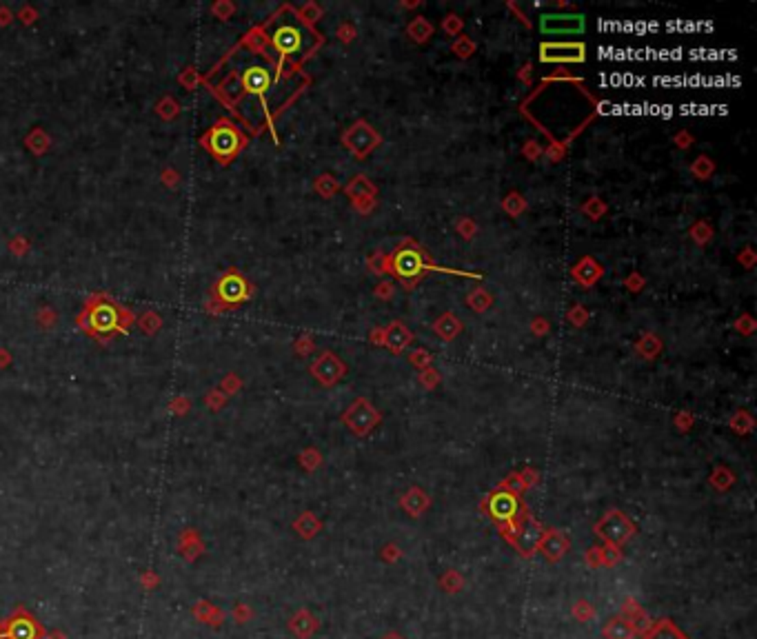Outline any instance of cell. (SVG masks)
Segmentation results:
<instances>
[{
  "instance_id": "6da1fadb",
  "label": "cell",
  "mask_w": 757,
  "mask_h": 639,
  "mask_svg": "<svg viewBox=\"0 0 757 639\" xmlns=\"http://www.w3.org/2000/svg\"><path fill=\"white\" fill-rule=\"evenodd\" d=\"M271 44L276 47V51L282 58L287 56H307L309 51L316 49V34L311 29H307L296 18V21H289V18H282L280 23H276V27L269 31Z\"/></svg>"
},
{
  "instance_id": "7a4b0ae2",
  "label": "cell",
  "mask_w": 757,
  "mask_h": 639,
  "mask_svg": "<svg viewBox=\"0 0 757 639\" xmlns=\"http://www.w3.org/2000/svg\"><path fill=\"white\" fill-rule=\"evenodd\" d=\"M131 317L129 311H125V309L118 307L114 300L109 298H94L89 300V304L85 309V315H83V322L87 320V331L89 333H96V335H107V333H114V331H125L127 324L123 317Z\"/></svg>"
},
{
  "instance_id": "3957f363",
  "label": "cell",
  "mask_w": 757,
  "mask_h": 639,
  "mask_svg": "<svg viewBox=\"0 0 757 639\" xmlns=\"http://www.w3.org/2000/svg\"><path fill=\"white\" fill-rule=\"evenodd\" d=\"M203 142H205V147L211 151L218 160L227 162V160H231L235 153H238L244 147V135L238 129H235L233 125H229L227 120H220L211 131L205 135Z\"/></svg>"
},
{
  "instance_id": "277c9868",
  "label": "cell",
  "mask_w": 757,
  "mask_h": 639,
  "mask_svg": "<svg viewBox=\"0 0 757 639\" xmlns=\"http://www.w3.org/2000/svg\"><path fill=\"white\" fill-rule=\"evenodd\" d=\"M595 533L611 546H622L635 535V526L622 510H608L595 524Z\"/></svg>"
},
{
  "instance_id": "5b68a950",
  "label": "cell",
  "mask_w": 757,
  "mask_h": 639,
  "mask_svg": "<svg viewBox=\"0 0 757 639\" xmlns=\"http://www.w3.org/2000/svg\"><path fill=\"white\" fill-rule=\"evenodd\" d=\"M42 628L36 619L25 613V610H16L14 617L0 622V639H40Z\"/></svg>"
},
{
  "instance_id": "8992f818",
  "label": "cell",
  "mask_w": 757,
  "mask_h": 639,
  "mask_svg": "<svg viewBox=\"0 0 757 639\" xmlns=\"http://www.w3.org/2000/svg\"><path fill=\"white\" fill-rule=\"evenodd\" d=\"M378 422H380V413L367 400H355L349 406V410L344 413V424L349 426L355 435H367Z\"/></svg>"
},
{
  "instance_id": "52a82bcc",
  "label": "cell",
  "mask_w": 757,
  "mask_h": 639,
  "mask_svg": "<svg viewBox=\"0 0 757 639\" xmlns=\"http://www.w3.org/2000/svg\"><path fill=\"white\" fill-rule=\"evenodd\" d=\"M216 296H218V300H220L222 304H240V302H244V300L251 296V291H249L247 280H244L240 273L229 271V273H224L220 280H218Z\"/></svg>"
},
{
  "instance_id": "ba28073f",
  "label": "cell",
  "mask_w": 757,
  "mask_h": 639,
  "mask_svg": "<svg viewBox=\"0 0 757 639\" xmlns=\"http://www.w3.org/2000/svg\"><path fill=\"white\" fill-rule=\"evenodd\" d=\"M587 47L582 42H544L540 44L542 62H585Z\"/></svg>"
},
{
  "instance_id": "9c48e42d",
  "label": "cell",
  "mask_w": 757,
  "mask_h": 639,
  "mask_svg": "<svg viewBox=\"0 0 757 639\" xmlns=\"http://www.w3.org/2000/svg\"><path fill=\"white\" fill-rule=\"evenodd\" d=\"M380 135L371 129L367 122H355L349 131L344 133V144L351 153H355L358 158H364L367 153H371L378 147Z\"/></svg>"
},
{
  "instance_id": "30bf717a",
  "label": "cell",
  "mask_w": 757,
  "mask_h": 639,
  "mask_svg": "<svg viewBox=\"0 0 757 639\" xmlns=\"http://www.w3.org/2000/svg\"><path fill=\"white\" fill-rule=\"evenodd\" d=\"M540 29L544 34H580L585 31V16L578 14H546L540 18Z\"/></svg>"
},
{
  "instance_id": "8fae6325",
  "label": "cell",
  "mask_w": 757,
  "mask_h": 639,
  "mask_svg": "<svg viewBox=\"0 0 757 639\" xmlns=\"http://www.w3.org/2000/svg\"><path fill=\"white\" fill-rule=\"evenodd\" d=\"M391 269L396 271L398 278L413 280L418 276H422V271L426 269V264H424V258H422L420 251H415V249H398L394 258H391Z\"/></svg>"
},
{
  "instance_id": "7c38bea8",
  "label": "cell",
  "mask_w": 757,
  "mask_h": 639,
  "mask_svg": "<svg viewBox=\"0 0 757 639\" xmlns=\"http://www.w3.org/2000/svg\"><path fill=\"white\" fill-rule=\"evenodd\" d=\"M542 537H544L542 524L528 517L526 522L513 533V544H515V549L522 553V555H531L537 549V546H540Z\"/></svg>"
},
{
  "instance_id": "4fadbf2b",
  "label": "cell",
  "mask_w": 757,
  "mask_h": 639,
  "mask_svg": "<svg viewBox=\"0 0 757 639\" xmlns=\"http://www.w3.org/2000/svg\"><path fill=\"white\" fill-rule=\"evenodd\" d=\"M311 373L322 382V384L329 387V384H335V382L344 376V364L337 360L333 353H324L313 362Z\"/></svg>"
},
{
  "instance_id": "5bb4252c",
  "label": "cell",
  "mask_w": 757,
  "mask_h": 639,
  "mask_svg": "<svg viewBox=\"0 0 757 639\" xmlns=\"http://www.w3.org/2000/svg\"><path fill=\"white\" fill-rule=\"evenodd\" d=\"M489 508H491V513H493V517L504 519V522H513L515 515L519 513V499L515 497V493L500 491L491 497Z\"/></svg>"
},
{
  "instance_id": "9a60e30c",
  "label": "cell",
  "mask_w": 757,
  "mask_h": 639,
  "mask_svg": "<svg viewBox=\"0 0 757 639\" xmlns=\"http://www.w3.org/2000/svg\"><path fill=\"white\" fill-rule=\"evenodd\" d=\"M271 82H273L271 71L262 65H253L249 69H244V74H242V87L247 89L249 94L260 96V98H264V94L269 91Z\"/></svg>"
},
{
  "instance_id": "2e32d148",
  "label": "cell",
  "mask_w": 757,
  "mask_h": 639,
  "mask_svg": "<svg viewBox=\"0 0 757 639\" xmlns=\"http://www.w3.org/2000/svg\"><path fill=\"white\" fill-rule=\"evenodd\" d=\"M537 549L542 551V555L546 560L558 562L562 555L569 551V540H567V535L560 533V531H549L542 537V542H540Z\"/></svg>"
},
{
  "instance_id": "e0dca14e",
  "label": "cell",
  "mask_w": 757,
  "mask_h": 639,
  "mask_svg": "<svg viewBox=\"0 0 757 639\" xmlns=\"http://www.w3.org/2000/svg\"><path fill=\"white\" fill-rule=\"evenodd\" d=\"M573 278H576L582 287H593L602 278V267L593 258H582L576 267H573Z\"/></svg>"
},
{
  "instance_id": "ac0fdd59",
  "label": "cell",
  "mask_w": 757,
  "mask_h": 639,
  "mask_svg": "<svg viewBox=\"0 0 757 639\" xmlns=\"http://www.w3.org/2000/svg\"><path fill=\"white\" fill-rule=\"evenodd\" d=\"M411 342H413L411 331H409V328H407L405 324H400V322L389 324V328L385 331V344H387L394 353L405 351Z\"/></svg>"
},
{
  "instance_id": "d6986e66",
  "label": "cell",
  "mask_w": 757,
  "mask_h": 639,
  "mask_svg": "<svg viewBox=\"0 0 757 639\" xmlns=\"http://www.w3.org/2000/svg\"><path fill=\"white\" fill-rule=\"evenodd\" d=\"M433 328H435V333L440 335L444 342H449V340H453V337H458V333L462 331V322H460V317H458V315H453V313H444V315H442L440 320H437L435 324H433Z\"/></svg>"
},
{
  "instance_id": "ffe728a7",
  "label": "cell",
  "mask_w": 757,
  "mask_h": 639,
  "mask_svg": "<svg viewBox=\"0 0 757 639\" xmlns=\"http://www.w3.org/2000/svg\"><path fill=\"white\" fill-rule=\"evenodd\" d=\"M644 639H689V637L684 635L673 622H669V619H662V622H658L649 633L644 635Z\"/></svg>"
},
{
  "instance_id": "44dd1931",
  "label": "cell",
  "mask_w": 757,
  "mask_h": 639,
  "mask_svg": "<svg viewBox=\"0 0 757 639\" xmlns=\"http://www.w3.org/2000/svg\"><path fill=\"white\" fill-rule=\"evenodd\" d=\"M346 194H349L353 200H364V198H373L376 196V187L373 182L367 180L364 176H355L349 185H346Z\"/></svg>"
},
{
  "instance_id": "7402d4cb",
  "label": "cell",
  "mask_w": 757,
  "mask_h": 639,
  "mask_svg": "<svg viewBox=\"0 0 757 639\" xmlns=\"http://www.w3.org/2000/svg\"><path fill=\"white\" fill-rule=\"evenodd\" d=\"M604 637L606 639H631L633 626L628 624L624 617H613V619H608V624L604 626Z\"/></svg>"
},
{
  "instance_id": "603a6c76",
  "label": "cell",
  "mask_w": 757,
  "mask_h": 639,
  "mask_svg": "<svg viewBox=\"0 0 757 639\" xmlns=\"http://www.w3.org/2000/svg\"><path fill=\"white\" fill-rule=\"evenodd\" d=\"M402 506H405V508H407L413 517H415V515H420L422 510L428 506V497H426V493H424V491H420V488H411V491H409L407 495L402 497Z\"/></svg>"
},
{
  "instance_id": "cb8c5ba5",
  "label": "cell",
  "mask_w": 757,
  "mask_h": 639,
  "mask_svg": "<svg viewBox=\"0 0 757 639\" xmlns=\"http://www.w3.org/2000/svg\"><path fill=\"white\" fill-rule=\"evenodd\" d=\"M407 34L411 36V40H415V42H426L428 38H431L433 27H431V23L426 21V18H415V21L407 27Z\"/></svg>"
},
{
  "instance_id": "d4e9b609",
  "label": "cell",
  "mask_w": 757,
  "mask_h": 639,
  "mask_svg": "<svg viewBox=\"0 0 757 639\" xmlns=\"http://www.w3.org/2000/svg\"><path fill=\"white\" fill-rule=\"evenodd\" d=\"M660 349H662V342H660L658 335L646 333L642 340L637 342V351H640L644 358H655V355L660 353Z\"/></svg>"
},
{
  "instance_id": "484cf974",
  "label": "cell",
  "mask_w": 757,
  "mask_h": 639,
  "mask_svg": "<svg viewBox=\"0 0 757 639\" xmlns=\"http://www.w3.org/2000/svg\"><path fill=\"white\" fill-rule=\"evenodd\" d=\"M469 307L473 309V311H487V309L491 307V302H493V298H491L485 289H476L471 291L469 298H467Z\"/></svg>"
},
{
  "instance_id": "4316f807",
  "label": "cell",
  "mask_w": 757,
  "mask_h": 639,
  "mask_svg": "<svg viewBox=\"0 0 757 639\" xmlns=\"http://www.w3.org/2000/svg\"><path fill=\"white\" fill-rule=\"evenodd\" d=\"M502 209H504V211H506L509 216L517 218V216L526 209V200H524L522 196H519V194H509V196L502 200Z\"/></svg>"
},
{
  "instance_id": "83f0119b",
  "label": "cell",
  "mask_w": 757,
  "mask_h": 639,
  "mask_svg": "<svg viewBox=\"0 0 757 639\" xmlns=\"http://www.w3.org/2000/svg\"><path fill=\"white\" fill-rule=\"evenodd\" d=\"M691 171L695 173V176H697L700 180H706V178L710 176V173L715 171V164H713V160H710V158H706V156H700V158H697L695 162H693Z\"/></svg>"
},
{
  "instance_id": "f1b7e54d",
  "label": "cell",
  "mask_w": 757,
  "mask_h": 639,
  "mask_svg": "<svg viewBox=\"0 0 757 639\" xmlns=\"http://www.w3.org/2000/svg\"><path fill=\"white\" fill-rule=\"evenodd\" d=\"M451 49H453L455 56H460V58H469L471 53L476 51V42H473V40L469 38V36H460V38L453 42V47H451Z\"/></svg>"
},
{
  "instance_id": "f546056e",
  "label": "cell",
  "mask_w": 757,
  "mask_h": 639,
  "mask_svg": "<svg viewBox=\"0 0 757 639\" xmlns=\"http://www.w3.org/2000/svg\"><path fill=\"white\" fill-rule=\"evenodd\" d=\"M316 189H318V194H322L324 198H331L337 191V180L333 176H320L316 182Z\"/></svg>"
},
{
  "instance_id": "4dcf8cb0",
  "label": "cell",
  "mask_w": 757,
  "mask_h": 639,
  "mask_svg": "<svg viewBox=\"0 0 757 639\" xmlns=\"http://www.w3.org/2000/svg\"><path fill=\"white\" fill-rule=\"evenodd\" d=\"M582 211H585L591 218V220H598V218H602V213L606 211V205L602 203V200H598V198H591L589 203L582 205Z\"/></svg>"
},
{
  "instance_id": "1f68e13d",
  "label": "cell",
  "mask_w": 757,
  "mask_h": 639,
  "mask_svg": "<svg viewBox=\"0 0 757 639\" xmlns=\"http://www.w3.org/2000/svg\"><path fill=\"white\" fill-rule=\"evenodd\" d=\"M691 235L697 244H706L710 238H713V229H710L706 222H697V224H693Z\"/></svg>"
},
{
  "instance_id": "d6a6232c",
  "label": "cell",
  "mask_w": 757,
  "mask_h": 639,
  "mask_svg": "<svg viewBox=\"0 0 757 639\" xmlns=\"http://www.w3.org/2000/svg\"><path fill=\"white\" fill-rule=\"evenodd\" d=\"M298 16H300V21H307V23H316L318 18L322 16V9L318 7V5H313V3H309V5H305L303 9H300V12H298Z\"/></svg>"
},
{
  "instance_id": "836d02e7",
  "label": "cell",
  "mask_w": 757,
  "mask_h": 639,
  "mask_svg": "<svg viewBox=\"0 0 757 639\" xmlns=\"http://www.w3.org/2000/svg\"><path fill=\"white\" fill-rule=\"evenodd\" d=\"M27 142H29V147H31L36 153H42L44 149H47V144H49L47 135H44L42 131H34V133L29 135V140H27Z\"/></svg>"
},
{
  "instance_id": "e575fe53",
  "label": "cell",
  "mask_w": 757,
  "mask_h": 639,
  "mask_svg": "<svg viewBox=\"0 0 757 639\" xmlns=\"http://www.w3.org/2000/svg\"><path fill=\"white\" fill-rule=\"evenodd\" d=\"M442 29L446 31V34H449V36H455V34H460L462 31V18L460 16H446L444 18V23H442Z\"/></svg>"
},
{
  "instance_id": "d590c367",
  "label": "cell",
  "mask_w": 757,
  "mask_h": 639,
  "mask_svg": "<svg viewBox=\"0 0 757 639\" xmlns=\"http://www.w3.org/2000/svg\"><path fill=\"white\" fill-rule=\"evenodd\" d=\"M569 320H571V322L573 324H576V326H585L587 324V320H589V313H587V309L585 307H573L571 309V311H569Z\"/></svg>"
},
{
  "instance_id": "8d00e7d4",
  "label": "cell",
  "mask_w": 757,
  "mask_h": 639,
  "mask_svg": "<svg viewBox=\"0 0 757 639\" xmlns=\"http://www.w3.org/2000/svg\"><path fill=\"white\" fill-rule=\"evenodd\" d=\"M140 324H142V328H144V331H147V333H156V328L162 324V320H160L156 313H147V315H142V317H140Z\"/></svg>"
},
{
  "instance_id": "74e56055",
  "label": "cell",
  "mask_w": 757,
  "mask_h": 639,
  "mask_svg": "<svg viewBox=\"0 0 757 639\" xmlns=\"http://www.w3.org/2000/svg\"><path fill=\"white\" fill-rule=\"evenodd\" d=\"M369 267H371L373 271H376V273H385V269H387V258H385V253H376V255H373V258L369 260Z\"/></svg>"
},
{
  "instance_id": "f35d334b",
  "label": "cell",
  "mask_w": 757,
  "mask_h": 639,
  "mask_svg": "<svg viewBox=\"0 0 757 639\" xmlns=\"http://www.w3.org/2000/svg\"><path fill=\"white\" fill-rule=\"evenodd\" d=\"M311 522H316V519L311 517V513H305V515H303V519H300V522H298L296 526L300 528V531H303V535H313V533H316V528H311Z\"/></svg>"
},
{
  "instance_id": "ab89813d",
  "label": "cell",
  "mask_w": 757,
  "mask_h": 639,
  "mask_svg": "<svg viewBox=\"0 0 757 639\" xmlns=\"http://www.w3.org/2000/svg\"><path fill=\"white\" fill-rule=\"evenodd\" d=\"M411 362H413V364H420V367H424V364L431 362V355H428L424 349H418V351H413V353H411Z\"/></svg>"
},
{
  "instance_id": "60d3db41",
  "label": "cell",
  "mask_w": 757,
  "mask_h": 639,
  "mask_svg": "<svg viewBox=\"0 0 757 639\" xmlns=\"http://www.w3.org/2000/svg\"><path fill=\"white\" fill-rule=\"evenodd\" d=\"M458 229H460V233L464 235V238H471V235L476 233L478 226L473 224L471 220H460V222H458Z\"/></svg>"
},
{
  "instance_id": "b9f144b4",
  "label": "cell",
  "mask_w": 757,
  "mask_h": 639,
  "mask_svg": "<svg viewBox=\"0 0 757 639\" xmlns=\"http://www.w3.org/2000/svg\"><path fill=\"white\" fill-rule=\"evenodd\" d=\"M373 207H376V200H373V198H364V200H355V209H358V211H362V213H367V211H371V209Z\"/></svg>"
},
{
  "instance_id": "7bdbcfd3",
  "label": "cell",
  "mask_w": 757,
  "mask_h": 639,
  "mask_svg": "<svg viewBox=\"0 0 757 639\" xmlns=\"http://www.w3.org/2000/svg\"><path fill=\"white\" fill-rule=\"evenodd\" d=\"M573 615H576V617H580V619H587V617H591V608H589V604H587V601H578V606H576V610H573Z\"/></svg>"
},
{
  "instance_id": "ee69618b",
  "label": "cell",
  "mask_w": 757,
  "mask_h": 639,
  "mask_svg": "<svg viewBox=\"0 0 757 639\" xmlns=\"http://www.w3.org/2000/svg\"><path fill=\"white\" fill-rule=\"evenodd\" d=\"M420 380L424 382L426 387H433V384H437V382H440V378H437L435 371H424V373H420Z\"/></svg>"
},
{
  "instance_id": "f6af8a7d",
  "label": "cell",
  "mask_w": 757,
  "mask_h": 639,
  "mask_svg": "<svg viewBox=\"0 0 757 639\" xmlns=\"http://www.w3.org/2000/svg\"><path fill=\"white\" fill-rule=\"evenodd\" d=\"M522 151H524V156H526L528 160H535V158H537V153H540V147H537V144L531 140V142H526V147H524Z\"/></svg>"
},
{
  "instance_id": "bcb514c9",
  "label": "cell",
  "mask_w": 757,
  "mask_h": 639,
  "mask_svg": "<svg viewBox=\"0 0 757 639\" xmlns=\"http://www.w3.org/2000/svg\"><path fill=\"white\" fill-rule=\"evenodd\" d=\"M753 320H751V315H744L742 320H740V322H737V328H740V331L742 333H751L753 331Z\"/></svg>"
},
{
  "instance_id": "7dc6e473",
  "label": "cell",
  "mask_w": 757,
  "mask_h": 639,
  "mask_svg": "<svg viewBox=\"0 0 757 639\" xmlns=\"http://www.w3.org/2000/svg\"><path fill=\"white\" fill-rule=\"evenodd\" d=\"M337 34H340V38H342L344 42H349V40H353L355 29H353V27H349V25H342V27H340V31H337Z\"/></svg>"
},
{
  "instance_id": "c3c4849f",
  "label": "cell",
  "mask_w": 757,
  "mask_h": 639,
  "mask_svg": "<svg viewBox=\"0 0 757 639\" xmlns=\"http://www.w3.org/2000/svg\"><path fill=\"white\" fill-rule=\"evenodd\" d=\"M626 287L631 289V291H640L642 289V278L637 276V273H635V276H628L626 278Z\"/></svg>"
},
{
  "instance_id": "681fc988",
  "label": "cell",
  "mask_w": 757,
  "mask_h": 639,
  "mask_svg": "<svg viewBox=\"0 0 757 639\" xmlns=\"http://www.w3.org/2000/svg\"><path fill=\"white\" fill-rule=\"evenodd\" d=\"M675 142H678V147H680V149H689V147H691V142H693V138H691L689 133H680L678 138H675Z\"/></svg>"
},
{
  "instance_id": "f907efd6",
  "label": "cell",
  "mask_w": 757,
  "mask_h": 639,
  "mask_svg": "<svg viewBox=\"0 0 757 639\" xmlns=\"http://www.w3.org/2000/svg\"><path fill=\"white\" fill-rule=\"evenodd\" d=\"M376 294H378L380 298H382V296H385V298H391V294H394V287H391V282H385V285H382V287H378Z\"/></svg>"
},
{
  "instance_id": "816d5d0a",
  "label": "cell",
  "mask_w": 757,
  "mask_h": 639,
  "mask_svg": "<svg viewBox=\"0 0 757 639\" xmlns=\"http://www.w3.org/2000/svg\"><path fill=\"white\" fill-rule=\"evenodd\" d=\"M740 260H742V262L746 260V267L751 269V264H753V251H751V249H746V253H744V255H740Z\"/></svg>"
},
{
  "instance_id": "f5cc1de1",
  "label": "cell",
  "mask_w": 757,
  "mask_h": 639,
  "mask_svg": "<svg viewBox=\"0 0 757 639\" xmlns=\"http://www.w3.org/2000/svg\"><path fill=\"white\" fill-rule=\"evenodd\" d=\"M546 328H549V324H546V322L542 324V317H537V322H535V331H537V333H542V331H546Z\"/></svg>"
}]
</instances>
